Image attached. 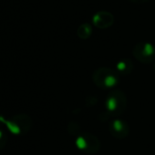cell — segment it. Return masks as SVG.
Here are the masks:
<instances>
[{"instance_id":"obj_9","label":"cell","mask_w":155,"mask_h":155,"mask_svg":"<svg viewBox=\"0 0 155 155\" xmlns=\"http://www.w3.org/2000/svg\"><path fill=\"white\" fill-rule=\"evenodd\" d=\"M78 36H79L80 38L81 39H87L91 37V33H92V28H91V26L88 23H85V24H82L78 28Z\"/></svg>"},{"instance_id":"obj_12","label":"cell","mask_w":155,"mask_h":155,"mask_svg":"<svg viewBox=\"0 0 155 155\" xmlns=\"http://www.w3.org/2000/svg\"><path fill=\"white\" fill-rule=\"evenodd\" d=\"M130 2L135 3V4H144L146 2H148L149 0H130Z\"/></svg>"},{"instance_id":"obj_4","label":"cell","mask_w":155,"mask_h":155,"mask_svg":"<svg viewBox=\"0 0 155 155\" xmlns=\"http://www.w3.org/2000/svg\"><path fill=\"white\" fill-rule=\"evenodd\" d=\"M134 58L141 63L150 64L155 59V48L148 42H140L133 48Z\"/></svg>"},{"instance_id":"obj_10","label":"cell","mask_w":155,"mask_h":155,"mask_svg":"<svg viewBox=\"0 0 155 155\" xmlns=\"http://www.w3.org/2000/svg\"><path fill=\"white\" fill-rule=\"evenodd\" d=\"M68 133L70 134V135H74V136H76V135H81V126L78 124V123H76V122H70L68 125Z\"/></svg>"},{"instance_id":"obj_13","label":"cell","mask_w":155,"mask_h":155,"mask_svg":"<svg viewBox=\"0 0 155 155\" xmlns=\"http://www.w3.org/2000/svg\"><path fill=\"white\" fill-rule=\"evenodd\" d=\"M153 69H154V71H155V62H154V65H153Z\"/></svg>"},{"instance_id":"obj_1","label":"cell","mask_w":155,"mask_h":155,"mask_svg":"<svg viewBox=\"0 0 155 155\" xmlns=\"http://www.w3.org/2000/svg\"><path fill=\"white\" fill-rule=\"evenodd\" d=\"M94 84L102 90H110L115 88L120 81L119 73L110 68H99L92 75Z\"/></svg>"},{"instance_id":"obj_5","label":"cell","mask_w":155,"mask_h":155,"mask_svg":"<svg viewBox=\"0 0 155 155\" xmlns=\"http://www.w3.org/2000/svg\"><path fill=\"white\" fill-rule=\"evenodd\" d=\"M110 133L116 139L121 140L126 138L130 133V126L129 124L122 120L116 119L110 121L109 126Z\"/></svg>"},{"instance_id":"obj_6","label":"cell","mask_w":155,"mask_h":155,"mask_svg":"<svg viewBox=\"0 0 155 155\" xmlns=\"http://www.w3.org/2000/svg\"><path fill=\"white\" fill-rule=\"evenodd\" d=\"M114 17L108 11H100L93 17V24L99 28H108L112 26Z\"/></svg>"},{"instance_id":"obj_7","label":"cell","mask_w":155,"mask_h":155,"mask_svg":"<svg viewBox=\"0 0 155 155\" xmlns=\"http://www.w3.org/2000/svg\"><path fill=\"white\" fill-rule=\"evenodd\" d=\"M11 120L18 128L21 134L28 133L32 127V119L27 114H17L11 118Z\"/></svg>"},{"instance_id":"obj_8","label":"cell","mask_w":155,"mask_h":155,"mask_svg":"<svg viewBox=\"0 0 155 155\" xmlns=\"http://www.w3.org/2000/svg\"><path fill=\"white\" fill-rule=\"evenodd\" d=\"M117 72L121 75H129L133 70V63L129 58L120 59L117 65Z\"/></svg>"},{"instance_id":"obj_3","label":"cell","mask_w":155,"mask_h":155,"mask_svg":"<svg viewBox=\"0 0 155 155\" xmlns=\"http://www.w3.org/2000/svg\"><path fill=\"white\" fill-rule=\"evenodd\" d=\"M76 145L80 150L88 154H95L101 149V141L99 138L87 132L81 133L77 138Z\"/></svg>"},{"instance_id":"obj_11","label":"cell","mask_w":155,"mask_h":155,"mask_svg":"<svg viewBox=\"0 0 155 155\" xmlns=\"http://www.w3.org/2000/svg\"><path fill=\"white\" fill-rule=\"evenodd\" d=\"M6 142H7V136L3 130H0V149L5 147Z\"/></svg>"},{"instance_id":"obj_2","label":"cell","mask_w":155,"mask_h":155,"mask_svg":"<svg viewBox=\"0 0 155 155\" xmlns=\"http://www.w3.org/2000/svg\"><path fill=\"white\" fill-rule=\"evenodd\" d=\"M126 105L127 99L125 93L120 90H113L108 94L105 101L106 114L108 117L120 116L124 112Z\"/></svg>"}]
</instances>
